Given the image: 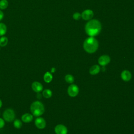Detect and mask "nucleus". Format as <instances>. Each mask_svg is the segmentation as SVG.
<instances>
[{
    "label": "nucleus",
    "instance_id": "obj_11",
    "mask_svg": "<svg viewBox=\"0 0 134 134\" xmlns=\"http://www.w3.org/2000/svg\"><path fill=\"white\" fill-rule=\"evenodd\" d=\"M131 77L132 75L131 73L128 70H124L121 73V77L124 81H129L131 80Z\"/></svg>",
    "mask_w": 134,
    "mask_h": 134
},
{
    "label": "nucleus",
    "instance_id": "obj_21",
    "mask_svg": "<svg viewBox=\"0 0 134 134\" xmlns=\"http://www.w3.org/2000/svg\"><path fill=\"white\" fill-rule=\"evenodd\" d=\"M73 18L75 20H79L81 18V14L79 12H75L73 14Z\"/></svg>",
    "mask_w": 134,
    "mask_h": 134
},
{
    "label": "nucleus",
    "instance_id": "obj_15",
    "mask_svg": "<svg viewBox=\"0 0 134 134\" xmlns=\"http://www.w3.org/2000/svg\"><path fill=\"white\" fill-rule=\"evenodd\" d=\"M8 42V39L6 36H2L0 38V47H4L7 46Z\"/></svg>",
    "mask_w": 134,
    "mask_h": 134
},
{
    "label": "nucleus",
    "instance_id": "obj_18",
    "mask_svg": "<svg viewBox=\"0 0 134 134\" xmlns=\"http://www.w3.org/2000/svg\"><path fill=\"white\" fill-rule=\"evenodd\" d=\"M8 6V2L7 0H1L0 1V9H6Z\"/></svg>",
    "mask_w": 134,
    "mask_h": 134
},
{
    "label": "nucleus",
    "instance_id": "obj_25",
    "mask_svg": "<svg viewBox=\"0 0 134 134\" xmlns=\"http://www.w3.org/2000/svg\"><path fill=\"white\" fill-rule=\"evenodd\" d=\"M55 68H52V69H51V73H53V72H55Z\"/></svg>",
    "mask_w": 134,
    "mask_h": 134
},
{
    "label": "nucleus",
    "instance_id": "obj_17",
    "mask_svg": "<svg viewBox=\"0 0 134 134\" xmlns=\"http://www.w3.org/2000/svg\"><path fill=\"white\" fill-rule=\"evenodd\" d=\"M42 96L46 98H49L52 95V91L49 89H45L42 91Z\"/></svg>",
    "mask_w": 134,
    "mask_h": 134
},
{
    "label": "nucleus",
    "instance_id": "obj_20",
    "mask_svg": "<svg viewBox=\"0 0 134 134\" xmlns=\"http://www.w3.org/2000/svg\"><path fill=\"white\" fill-rule=\"evenodd\" d=\"M65 80L67 83H72L74 82V77L72 75L67 74L65 76Z\"/></svg>",
    "mask_w": 134,
    "mask_h": 134
},
{
    "label": "nucleus",
    "instance_id": "obj_1",
    "mask_svg": "<svg viewBox=\"0 0 134 134\" xmlns=\"http://www.w3.org/2000/svg\"><path fill=\"white\" fill-rule=\"evenodd\" d=\"M100 22L96 19H92L86 23L85 25V31L89 37H95L98 36L102 30Z\"/></svg>",
    "mask_w": 134,
    "mask_h": 134
},
{
    "label": "nucleus",
    "instance_id": "obj_3",
    "mask_svg": "<svg viewBox=\"0 0 134 134\" xmlns=\"http://www.w3.org/2000/svg\"><path fill=\"white\" fill-rule=\"evenodd\" d=\"M31 114L36 117H40L44 112L45 109L43 104L39 100L32 102L30 107Z\"/></svg>",
    "mask_w": 134,
    "mask_h": 134
},
{
    "label": "nucleus",
    "instance_id": "obj_4",
    "mask_svg": "<svg viewBox=\"0 0 134 134\" xmlns=\"http://www.w3.org/2000/svg\"><path fill=\"white\" fill-rule=\"evenodd\" d=\"M3 118L7 122H12L15 120V113L13 109L7 108L3 113Z\"/></svg>",
    "mask_w": 134,
    "mask_h": 134
},
{
    "label": "nucleus",
    "instance_id": "obj_9",
    "mask_svg": "<svg viewBox=\"0 0 134 134\" xmlns=\"http://www.w3.org/2000/svg\"><path fill=\"white\" fill-rule=\"evenodd\" d=\"M54 131L56 134H67L68 129L65 126L59 124L55 126Z\"/></svg>",
    "mask_w": 134,
    "mask_h": 134
},
{
    "label": "nucleus",
    "instance_id": "obj_12",
    "mask_svg": "<svg viewBox=\"0 0 134 134\" xmlns=\"http://www.w3.org/2000/svg\"><path fill=\"white\" fill-rule=\"evenodd\" d=\"M21 119L23 122L28 123L33 120V115L29 113H25L22 115Z\"/></svg>",
    "mask_w": 134,
    "mask_h": 134
},
{
    "label": "nucleus",
    "instance_id": "obj_27",
    "mask_svg": "<svg viewBox=\"0 0 134 134\" xmlns=\"http://www.w3.org/2000/svg\"><path fill=\"white\" fill-rule=\"evenodd\" d=\"M0 50H1V47H0Z\"/></svg>",
    "mask_w": 134,
    "mask_h": 134
},
{
    "label": "nucleus",
    "instance_id": "obj_24",
    "mask_svg": "<svg viewBox=\"0 0 134 134\" xmlns=\"http://www.w3.org/2000/svg\"><path fill=\"white\" fill-rule=\"evenodd\" d=\"M37 97L39 99H40L41 97V95L40 94H37Z\"/></svg>",
    "mask_w": 134,
    "mask_h": 134
},
{
    "label": "nucleus",
    "instance_id": "obj_7",
    "mask_svg": "<svg viewBox=\"0 0 134 134\" xmlns=\"http://www.w3.org/2000/svg\"><path fill=\"white\" fill-rule=\"evenodd\" d=\"M35 124L36 127L39 129H43L46 126V121L42 117H37L35 120Z\"/></svg>",
    "mask_w": 134,
    "mask_h": 134
},
{
    "label": "nucleus",
    "instance_id": "obj_28",
    "mask_svg": "<svg viewBox=\"0 0 134 134\" xmlns=\"http://www.w3.org/2000/svg\"><path fill=\"white\" fill-rule=\"evenodd\" d=\"M0 114H1V113H0Z\"/></svg>",
    "mask_w": 134,
    "mask_h": 134
},
{
    "label": "nucleus",
    "instance_id": "obj_2",
    "mask_svg": "<svg viewBox=\"0 0 134 134\" xmlns=\"http://www.w3.org/2000/svg\"><path fill=\"white\" fill-rule=\"evenodd\" d=\"M98 41L93 37L87 38L83 42V48L84 50L88 53L95 52L98 48Z\"/></svg>",
    "mask_w": 134,
    "mask_h": 134
},
{
    "label": "nucleus",
    "instance_id": "obj_16",
    "mask_svg": "<svg viewBox=\"0 0 134 134\" xmlns=\"http://www.w3.org/2000/svg\"><path fill=\"white\" fill-rule=\"evenodd\" d=\"M7 32V27L3 23H0V36H4Z\"/></svg>",
    "mask_w": 134,
    "mask_h": 134
},
{
    "label": "nucleus",
    "instance_id": "obj_8",
    "mask_svg": "<svg viewBox=\"0 0 134 134\" xmlns=\"http://www.w3.org/2000/svg\"><path fill=\"white\" fill-rule=\"evenodd\" d=\"M110 61V58L108 55H102L98 60V63L102 66H105L108 64Z\"/></svg>",
    "mask_w": 134,
    "mask_h": 134
},
{
    "label": "nucleus",
    "instance_id": "obj_19",
    "mask_svg": "<svg viewBox=\"0 0 134 134\" xmlns=\"http://www.w3.org/2000/svg\"><path fill=\"white\" fill-rule=\"evenodd\" d=\"M13 125L16 129H20L22 126V122L19 119H16L14 120Z\"/></svg>",
    "mask_w": 134,
    "mask_h": 134
},
{
    "label": "nucleus",
    "instance_id": "obj_5",
    "mask_svg": "<svg viewBox=\"0 0 134 134\" xmlns=\"http://www.w3.org/2000/svg\"><path fill=\"white\" fill-rule=\"evenodd\" d=\"M94 12L91 9H85L81 14V18L86 21H88L92 19L94 16Z\"/></svg>",
    "mask_w": 134,
    "mask_h": 134
},
{
    "label": "nucleus",
    "instance_id": "obj_26",
    "mask_svg": "<svg viewBox=\"0 0 134 134\" xmlns=\"http://www.w3.org/2000/svg\"><path fill=\"white\" fill-rule=\"evenodd\" d=\"M2 105H3V103H2V100L0 99V108L2 107Z\"/></svg>",
    "mask_w": 134,
    "mask_h": 134
},
{
    "label": "nucleus",
    "instance_id": "obj_23",
    "mask_svg": "<svg viewBox=\"0 0 134 134\" xmlns=\"http://www.w3.org/2000/svg\"><path fill=\"white\" fill-rule=\"evenodd\" d=\"M4 14L3 12L2 11V10L0 9V21L3 19V18H4Z\"/></svg>",
    "mask_w": 134,
    "mask_h": 134
},
{
    "label": "nucleus",
    "instance_id": "obj_22",
    "mask_svg": "<svg viewBox=\"0 0 134 134\" xmlns=\"http://www.w3.org/2000/svg\"><path fill=\"white\" fill-rule=\"evenodd\" d=\"M5 120L4 119L0 118V129L3 128L5 126Z\"/></svg>",
    "mask_w": 134,
    "mask_h": 134
},
{
    "label": "nucleus",
    "instance_id": "obj_14",
    "mask_svg": "<svg viewBox=\"0 0 134 134\" xmlns=\"http://www.w3.org/2000/svg\"><path fill=\"white\" fill-rule=\"evenodd\" d=\"M52 79H53V76L50 72H47L44 73L43 75V80L46 83H49L51 82V81L52 80Z\"/></svg>",
    "mask_w": 134,
    "mask_h": 134
},
{
    "label": "nucleus",
    "instance_id": "obj_10",
    "mask_svg": "<svg viewBox=\"0 0 134 134\" xmlns=\"http://www.w3.org/2000/svg\"><path fill=\"white\" fill-rule=\"evenodd\" d=\"M31 88L34 92L37 93H40L43 90V86L42 84L37 81H35L32 83Z\"/></svg>",
    "mask_w": 134,
    "mask_h": 134
},
{
    "label": "nucleus",
    "instance_id": "obj_13",
    "mask_svg": "<svg viewBox=\"0 0 134 134\" xmlns=\"http://www.w3.org/2000/svg\"><path fill=\"white\" fill-rule=\"evenodd\" d=\"M100 71V67L98 65H94L92 66L89 71V72L92 75H96Z\"/></svg>",
    "mask_w": 134,
    "mask_h": 134
},
{
    "label": "nucleus",
    "instance_id": "obj_6",
    "mask_svg": "<svg viewBox=\"0 0 134 134\" xmlns=\"http://www.w3.org/2000/svg\"><path fill=\"white\" fill-rule=\"evenodd\" d=\"M79 92V87L75 84H72L68 88V93L71 97H75L77 95Z\"/></svg>",
    "mask_w": 134,
    "mask_h": 134
}]
</instances>
